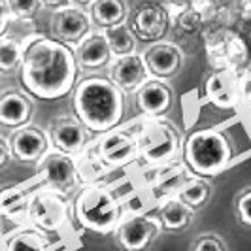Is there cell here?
<instances>
[{"instance_id":"6","label":"cell","mask_w":251,"mask_h":251,"mask_svg":"<svg viewBox=\"0 0 251 251\" xmlns=\"http://www.w3.org/2000/svg\"><path fill=\"white\" fill-rule=\"evenodd\" d=\"M70 217V202L66 195L55 191L51 187L40 185L30 195L28 208H26V219L44 232H55L61 230Z\"/></svg>"},{"instance_id":"26","label":"cell","mask_w":251,"mask_h":251,"mask_svg":"<svg viewBox=\"0 0 251 251\" xmlns=\"http://www.w3.org/2000/svg\"><path fill=\"white\" fill-rule=\"evenodd\" d=\"M102 32H104V36H106V42H108V46H110V51H112L113 57H125V55L136 53L138 40L132 34V30L128 28L126 23L110 26V28H104Z\"/></svg>"},{"instance_id":"4","label":"cell","mask_w":251,"mask_h":251,"mask_svg":"<svg viewBox=\"0 0 251 251\" xmlns=\"http://www.w3.org/2000/svg\"><path fill=\"white\" fill-rule=\"evenodd\" d=\"M77 225L97 234L113 232L123 219V202L110 187L100 183L83 185L72 202Z\"/></svg>"},{"instance_id":"25","label":"cell","mask_w":251,"mask_h":251,"mask_svg":"<svg viewBox=\"0 0 251 251\" xmlns=\"http://www.w3.org/2000/svg\"><path fill=\"white\" fill-rule=\"evenodd\" d=\"M110 166L99 157V153L93 150L81 151L75 157V172H77V179L83 181V185H91V183H99L100 177L108 174Z\"/></svg>"},{"instance_id":"14","label":"cell","mask_w":251,"mask_h":251,"mask_svg":"<svg viewBox=\"0 0 251 251\" xmlns=\"http://www.w3.org/2000/svg\"><path fill=\"white\" fill-rule=\"evenodd\" d=\"M206 99L219 110H234L242 104V74L234 68H219L206 79Z\"/></svg>"},{"instance_id":"21","label":"cell","mask_w":251,"mask_h":251,"mask_svg":"<svg viewBox=\"0 0 251 251\" xmlns=\"http://www.w3.org/2000/svg\"><path fill=\"white\" fill-rule=\"evenodd\" d=\"M38 183H40V179L34 176L26 183L0 189V215H4L6 219H12V221L26 219L28 201H30V195L34 193V189H38Z\"/></svg>"},{"instance_id":"27","label":"cell","mask_w":251,"mask_h":251,"mask_svg":"<svg viewBox=\"0 0 251 251\" xmlns=\"http://www.w3.org/2000/svg\"><path fill=\"white\" fill-rule=\"evenodd\" d=\"M23 50H25V40L4 34L0 36V74L8 75L19 70L23 61Z\"/></svg>"},{"instance_id":"34","label":"cell","mask_w":251,"mask_h":251,"mask_svg":"<svg viewBox=\"0 0 251 251\" xmlns=\"http://www.w3.org/2000/svg\"><path fill=\"white\" fill-rule=\"evenodd\" d=\"M12 159V150H10V140L0 136V168H4Z\"/></svg>"},{"instance_id":"22","label":"cell","mask_w":251,"mask_h":251,"mask_svg":"<svg viewBox=\"0 0 251 251\" xmlns=\"http://www.w3.org/2000/svg\"><path fill=\"white\" fill-rule=\"evenodd\" d=\"M193 217H195V210H191L187 204H183L177 197L161 202L157 208V219L163 226V230H168V232L185 230L191 225Z\"/></svg>"},{"instance_id":"13","label":"cell","mask_w":251,"mask_h":251,"mask_svg":"<svg viewBox=\"0 0 251 251\" xmlns=\"http://www.w3.org/2000/svg\"><path fill=\"white\" fill-rule=\"evenodd\" d=\"M95 151L110 168L126 166L138 159V144H136V136L132 128L117 126L110 132L100 134V138L95 146Z\"/></svg>"},{"instance_id":"11","label":"cell","mask_w":251,"mask_h":251,"mask_svg":"<svg viewBox=\"0 0 251 251\" xmlns=\"http://www.w3.org/2000/svg\"><path fill=\"white\" fill-rule=\"evenodd\" d=\"M91 136L93 134L79 123V119L74 113H63L55 117L48 130L51 150L72 155V157H77L81 151L87 150Z\"/></svg>"},{"instance_id":"7","label":"cell","mask_w":251,"mask_h":251,"mask_svg":"<svg viewBox=\"0 0 251 251\" xmlns=\"http://www.w3.org/2000/svg\"><path fill=\"white\" fill-rule=\"evenodd\" d=\"M125 23L132 30L136 40L155 44L166 36L168 26H170V13L161 2L146 0V2L136 4L128 12Z\"/></svg>"},{"instance_id":"32","label":"cell","mask_w":251,"mask_h":251,"mask_svg":"<svg viewBox=\"0 0 251 251\" xmlns=\"http://www.w3.org/2000/svg\"><path fill=\"white\" fill-rule=\"evenodd\" d=\"M13 21V15L8 8L6 0H0V36H4L8 32V26Z\"/></svg>"},{"instance_id":"2","label":"cell","mask_w":251,"mask_h":251,"mask_svg":"<svg viewBox=\"0 0 251 251\" xmlns=\"http://www.w3.org/2000/svg\"><path fill=\"white\" fill-rule=\"evenodd\" d=\"M125 93L108 75L89 74L72 91V113L91 134H104L121 125L125 117Z\"/></svg>"},{"instance_id":"9","label":"cell","mask_w":251,"mask_h":251,"mask_svg":"<svg viewBox=\"0 0 251 251\" xmlns=\"http://www.w3.org/2000/svg\"><path fill=\"white\" fill-rule=\"evenodd\" d=\"M50 28L51 38H55L57 42L74 50L79 42H83L93 32V23H91V15L85 8L68 4L61 10L53 12Z\"/></svg>"},{"instance_id":"16","label":"cell","mask_w":251,"mask_h":251,"mask_svg":"<svg viewBox=\"0 0 251 251\" xmlns=\"http://www.w3.org/2000/svg\"><path fill=\"white\" fill-rule=\"evenodd\" d=\"M144 63L150 72V77L170 79L179 72L183 64V53L172 42H155L144 51Z\"/></svg>"},{"instance_id":"36","label":"cell","mask_w":251,"mask_h":251,"mask_svg":"<svg viewBox=\"0 0 251 251\" xmlns=\"http://www.w3.org/2000/svg\"><path fill=\"white\" fill-rule=\"evenodd\" d=\"M93 2H95V0H72V4L79 6V8H85V10H89V6H91Z\"/></svg>"},{"instance_id":"18","label":"cell","mask_w":251,"mask_h":251,"mask_svg":"<svg viewBox=\"0 0 251 251\" xmlns=\"http://www.w3.org/2000/svg\"><path fill=\"white\" fill-rule=\"evenodd\" d=\"M108 77L123 93H136V89L150 77V72L146 68L144 57L132 53L125 57H113L112 63L108 64Z\"/></svg>"},{"instance_id":"19","label":"cell","mask_w":251,"mask_h":251,"mask_svg":"<svg viewBox=\"0 0 251 251\" xmlns=\"http://www.w3.org/2000/svg\"><path fill=\"white\" fill-rule=\"evenodd\" d=\"M34 113V102L30 95L19 89H8L0 95V126L2 128H21L30 123Z\"/></svg>"},{"instance_id":"3","label":"cell","mask_w":251,"mask_h":251,"mask_svg":"<svg viewBox=\"0 0 251 251\" xmlns=\"http://www.w3.org/2000/svg\"><path fill=\"white\" fill-rule=\"evenodd\" d=\"M181 155L191 174L197 177H214L230 164L234 150L226 132L219 128H199L183 142Z\"/></svg>"},{"instance_id":"15","label":"cell","mask_w":251,"mask_h":251,"mask_svg":"<svg viewBox=\"0 0 251 251\" xmlns=\"http://www.w3.org/2000/svg\"><path fill=\"white\" fill-rule=\"evenodd\" d=\"M10 150L15 161L25 164H38L42 157L51 150V144L46 130L34 125H25L12 132Z\"/></svg>"},{"instance_id":"28","label":"cell","mask_w":251,"mask_h":251,"mask_svg":"<svg viewBox=\"0 0 251 251\" xmlns=\"http://www.w3.org/2000/svg\"><path fill=\"white\" fill-rule=\"evenodd\" d=\"M212 197V185L210 181H206V177H191L187 183L181 187V191L177 193V199L187 204L191 210H201L206 202Z\"/></svg>"},{"instance_id":"35","label":"cell","mask_w":251,"mask_h":251,"mask_svg":"<svg viewBox=\"0 0 251 251\" xmlns=\"http://www.w3.org/2000/svg\"><path fill=\"white\" fill-rule=\"evenodd\" d=\"M68 4H72V0H42V6L44 8H50V10H61L64 6H68Z\"/></svg>"},{"instance_id":"20","label":"cell","mask_w":251,"mask_h":251,"mask_svg":"<svg viewBox=\"0 0 251 251\" xmlns=\"http://www.w3.org/2000/svg\"><path fill=\"white\" fill-rule=\"evenodd\" d=\"M74 55L77 68L83 72H97L100 68H108L113 59L102 30H93L83 42H79L74 48Z\"/></svg>"},{"instance_id":"1","label":"cell","mask_w":251,"mask_h":251,"mask_svg":"<svg viewBox=\"0 0 251 251\" xmlns=\"http://www.w3.org/2000/svg\"><path fill=\"white\" fill-rule=\"evenodd\" d=\"M77 72L79 68L72 48L44 34L25 40L19 77L30 97L40 100L68 97L77 83Z\"/></svg>"},{"instance_id":"29","label":"cell","mask_w":251,"mask_h":251,"mask_svg":"<svg viewBox=\"0 0 251 251\" xmlns=\"http://www.w3.org/2000/svg\"><path fill=\"white\" fill-rule=\"evenodd\" d=\"M13 19H32L44 6L42 0H6Z\"/></svg>"},{"instance_id":"23","label":"cell","mask_w":251,"mask_h":251,"mask_svg":"<svg viewBox=\"0 0 251 251\" xmlns=\"http://www.w3.org/2000/svg\"><path fill=\"white\" fill-rule=\"evenodd\" d=\"M87 12L91 15L93 26L104 30V28L125 23L126 15H128V6H126V0H95L89 6Z\"/></svg>"},{"instance_id":"5","label":"cell","mask_w":251,"mask_h":251,"mask_svg":"<svg viewBox=\"0 0 251 251\" xmlns=\"http://www.w3.org/2000/svg\"><path fill=\"white\" fill-rule=\"evenodd\" d=\"M138 144V159L146 166L172 163L181 151V136L176 125L164 117H144L132 126Z\"/></svg>"},{"instance_id":"30","label":"cell","mask_w":251,"mask_h":251,"mask_svg":"<svg viewBox=\"0 0 251 251\" xmlns=\"http://www.w3.org/2000/svg\"><path fill=\"white\" fill-rule=\"evenodd\" d=\"M191 251H226L225 242L215 234H202L195 240Z\"/></svg>"},{"instance_id":"31","label":"cell","mask_w":251,"mask_h":251,"mask_svg":"<svg viewBox=\"0 0 251 251\" xmlns=\"http://www.w3.org/2000/svg\"><path fill=\"white\" fill-rule=\"evenodd\" d=\"M236 215L242 225L251 228V189H246L236 199Z\"/></svg>"},{"instance_id":"12","label":"cell","mask_w":251,"mask_h":251,"mask_svg":"<svg viewBox=\"0 0 251 251\" xmlns=\"http://www.w3.org/2000/svg\"><path fill=\"white\" fill-rule=\"evenodd\" d=\"M117 230V242L123 251H146L161 234L163 226L157 215L132 214L123 217Z\"/></svg>"},{"instance_id":"10","label":"cell","mask_w":251,"mask_h":251,"mask_svg":"<svg viewBox=\"0 0 251 251\" xmlns=\"http://www.w3.org/2000/svg\"><path fill=\"white\" fill-rule=\"evenodd\" d=\"M36 166V177L40 179V185H44V187H51L63 195H68L77 183L75 157L72 155L50 150Z\"/></svg>"},{"instance_id":"17","label":"cell","mask_w":251,"mask_h":251,"mask_svg":"<svg viewBox=\"0 0 251 251\" xmlns=\"http://www.w3.org/2000/svg\"><path fill=\"white\" fill-rule=\"evenodd\" d=\"M174 102L172 87L157 77H148L136 89V106L144 117H164Z\"/></svg>"},{"instance_id":"8","label":"cell","mask_w":251,"mask_h":251,"mask_svg":"<svg viewBox=\"0 0 251 251\" xmlns=\"http://www.w3.org/2000/svg\"><path fill=\"white\" fill-rule=\"evenodd\" d=\"M144 174V185L146 191L157 204L168 201L172 197H177L181 187L193 177L189 168L183 163H164L159 166H146Z\"/></svg>"},{"instance_id":"33","label":"cell","mask_w":251,"mask_h":251,"mask_svg":"<svg viewBox=\"0 0 251 251\" xmlns=\"http://www.w3.org/2000/svg\"><path fill=\"white\" fill-rule=\"evenodd\" d=\"M242 104L251 110V70L242 74Z\"/></svg>"},{"instance_id":"24","label":"cell","mask_w":251,"mask_h":251,"mask_svg":"<svg viewBox=\"0 0 251 251\" xmlns=\"http://www.w3.org/2000/svg\"><path fill=\"white\" fill-rule=\"evenodd\" d=\"M53 242L50 234L36 226L19 228L4 242V251H51Z\"/></svg>"}]
</instances>
